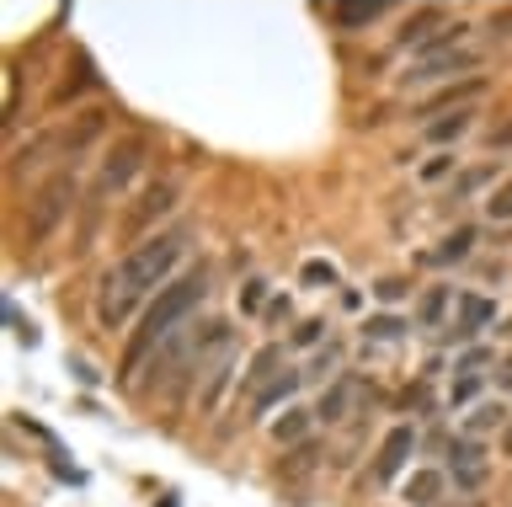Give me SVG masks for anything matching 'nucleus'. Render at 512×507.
I'll list each match as a JSON object with an SVG mask.
<instances>
[{
  "mask_svg": "<svg viewBox=\"0 0 512 507\" xmlns=\"http://www.w3.org/2000/svg\"><path fill=\"white\" fill-rule=\"evenodd\" d=\"M448 171H454V155H432V161L422 166V182H443Z\"/></svg>",
  "mask_w": 512,
  "mask_h": 507,
  "instance_id": "a878e982",
  "label": "nucleus"
},
{
  "mask_svg": "<svg viewBox=\"0 0 512 507\" xmlns=\"http://www.w3.org/2000/svg\"><path fill=\"white\" fill-rule=\"evenodd\" d=\"M496 321V305L486 294H459V315H454V337L459 342H470V337H480Z\"/></svg>",
  "mask_w": 512,
  "mask_h": 507,
  "instance_id": "9d476101",
  "label": "nucleus"
},
{
  "mask_svg": "<svg viewBox=\"0 0 512 507\" xmlns=\"http://www.w3.org/2000/svg\"><path fill=\"white\" fill-rule=\"evenodd\" d=\"M448 481L459 491H480L491 481V465H486V443L480 438H459L448 443Z\"/></svg>",
  "mask_w": 512,
  "mask_h": 507,
  "instance_id": "39448f33",
  "label": "nucleus"
},
{
  "mask_svg": "<svg viewBox=\"0 0 512 507\" xmlns=\"http://www.w3.org/2000/svg\"><path fill=\"white\" fill-rule=\"evenodd\" d=\"M144 166V139H118L102 161V193H123Z\"/></svg>",
  "mask_w": 512,
  "mask_h": 507,
  "instance_id": "423d86ee",
  "label": "nucleus"
},
{
  "mask_svg": "<svg viewBox=\"0 0 512 507\" xmlns=\"http://www.w3.org/2000/svg\"><path fill=\"white\" fill-rule=\"evenodd\" d=\"M512 417H507V406L502 401H480L470 417H464V438H486V433H496V427H507Z\"/></svg>",
  "mask_w": 512,
  "mask_h": 507,
  "instance_id": "dca6fc26",
  "label": "nucleus"
},
{
  "mask_svg": "<svg viewBox=\"0 0 512 507\" xmlns=\"http://www.w3.org/2000/svg\"><path fill=\"white\" fill-rule=\"evenodd\" d=\"M464 507H475V502H464Z\"/></svg>",
  "mask_w": 512,
  "mask_h": 507,
  "instance_id": "72a5a7b5",
  "label": "nucleus"
},
{
  "mask_svg": "<svg viewBox=\"0 0 512 507\" xmlns=\"http://www.w3.org/2000/svg\"><path fill=\"white\" fill-rule=\"evenodd\" d=\"M70 203H75V177H70V171L48 177L38 193H32V214H27V235H32V241H48V235L64 225Z\"/></svg>",
  "mask_w": 512,
  "mask_h": 507,
  "instance_id": "7ed1b4c3",
  "label": "nucleus"
},
{
  "mask_svg": "<svg viewBox=\"0 0 512 507\" xmlns=\"http://www.w3.org/2000/svg\"><path fill=\"white\" fill-rule=\"evenodd\" d=\"M278 369H288V347H278V342H267L262 353H256L251 363H246V379H240V390L246 395H262L272 379H278Z\"/></svg>",
  "mask_w": 512,
  "mask_h": 507,
  "instance_id": "1a4fd4ad",
  "label": "nucleus"
},
{
  "mask_svg": "<svg viewBox=\"0 0 512 507\" xmlns=\"http://www.w3.org/2000/svg\"><path fill=\"white\" fill-rule=\"evenodd\" d=\"M486 182H496V166H475V171H464V177L454 182V193H459V198H470V193H480Z\"/></svg>",
  "mask_w": 512,
  "mask_h": 507,
  "instance_id": "4be33fe9",
  "label": "nucleus"
},
{
  "mask_svg": "<svg viewBox=\"0 0 512 507\" xmlns=\"http://www.w3.org/2000/svg\"><path fill=\"white\" fill-rule=\"evenodd\" d=\"M310 417H315V411H304V406H288L283 417L272 422V438H278V443H299L304 433H310Z\"/></svg>",
  "mask_w": 512,
  "mask_h": 507,
  "instance_id": "6ab92c4d",
  "label": "nucleus"
},
{
  "mask_svg": "<svg viewBox=\"0 0 512 507\" xmlns=\"http://www.w3.org/2000/svg\"><path fill=\"white\" fill-rule=\"evenodd\" d=\"M182 251H187V230L144 235L139 246H128V257L107 273L102 299H96V315H102V326H123L128 315H134L155 289L176 283L171 273H176V262H182Z\"/></svg>",
  "mask_w": 512,
  "mask_h": 507,
  "instance_id": "f257e3e1",
  "label": "nucleus"
},
{
  "mask_svg": "<svg viewBox=\"0 0 512 507\" xmlns=\"http://www.w3.org/2000/svg\"><path fill=\"white\" fill-rule=\"evenodd\" d=\"M496 385H502V390H512V353L502 358V369H496Z\"/></svg>",
  "mask_w": 512,
  "mask_h": 507,
  "instance_id": "c756f323",
  "label": "nucleus"
},
{
  "mask_svg": "<svg viewBox=\"0 0 512 507\" xmlns=\"http://www.w3.org/2000/svg\"><path fill=\"white\" fill-rule=\"evenodd\" d=\"M262 299H267V283H262V278H251L246 289H240V310L256 315V310H262Z\"/></svg>",
  "mask_w": 512,
  "mask_h": 507,
  "instance_id": "b1692460",
  "label": "nucleus"
},
{
  "mask_svg": "<svg viewBox=\"0 0 512 507\" xmlns=\"http://www.w3.org/2000/svg\"><path fill=\"white\" fill-rule=\"evenodd\" d=\"M171 209H176V187H171V182H155V187H144V198L134 203L128 225H134V230H150L155 219H166Z\"/></svg>",
  "mask_w": 512,
  "mask_h": 507,
  "instance_id": "9b49d317",
  "label": "nucleus"
},
{
  "mask_svg": "<svg viewBox=\"0 0 512 507\" xmlns=\"http://www.w3.org/2000/svg\"><path fill=\"white\" fill-rule=\"evenodd\" d=\"M358 395H363V379L358 374H342L336 385L320 395V406H315V422H326V427H336V422H347L352 417V406H358Z\"/></svg>",
  "mask_w": 512,
  "mask_h": 507,
  "instance_id": "6e6552de",
  "label": "nucleus"
},
{
  "mask_svg": "<svg viewBox=\"0 0 512 507\" xmlns=\"http://www.w3.org/2000/svg\"><path fill=\"white\" fill-rule=\"evenodd\" d=\"M320 369H336V347H326V353L315 358V374H320ZM315 374H310V379H315Z\"/></svg>",
  "mask_w": 512,
  "mask_h": 507,
  "instance_id": "7c9ffc66",
  "label": "nucleus"
},
{
  "mask_svg": "<svg viewBox=\"0 0 512 507\" xmlns=\"http://www.w3.org/2000/svg\"><path fill=\"white\" fill-rule=\"evenodd\" d=\"M203 299H208V273H203V267H198V273H187V278H176V283H166V289L155 294V305L144 310L134 342H128V369H134L144 353H160V347L176 337V326H182Z\"/></svg>",
  "mask_w": 512,
  "mask_h": 507,
  "instance_id": "f03ea898",
  "label": "nucleus"
},
{
  "mask_svg": "<svg viewBox=\"0 0 512 507\" xmlns=\"http://www.w3.org/2000/svg\"><path fill=\"white\" fill-rule=\"evenodd\" d=\"M486 219H491V225H507V219H512V177H502L486 193Z\"/></svg>",
  "mask_w": 512,
  "mask_h": 507,
  "instance_id": "aec40b11",
  "label": "nucleus"
},
{
  "mask_svg": "<svg viewBox=\"0 0 512 507\" xmlns=\"http://www.w3.org/2000/svg\"><path fill=\"white\" fill-rule=\"evenodd\" d=\"M470 251H475V225H459L454 235H443L438 251H427L422 262H427V267H448V262H464Z\"/></svg>",
  "mask_w": 512,
  "mask_h": 507,
  "instance_id": "4468645a",
  "label": "nucleus"
},
{
  "mask_svg": "<svg viewBox=\"0 0 512 507\" xmlns=\"http://www.w3.org/2000/svg\"><path fill=\"white\" fill-rule=\"evenodd\" d=\"M448 305H454V289H448V283H432V289L416 299V326H438L448 315Z\"/></svg>",
  "mask_w": 512,
  "mask_h": 507,
  "instance_id": "f3484780",
  "label": "nucleus"
},
{
  "mask_svg": "<svg viewBox=\"0 0 512 507\" xmlns=\"http://www.w3.org/2000/svg\"><path fill=\"white\" fill-rule=\"evenodd\" d=\"M384 17V6L374 0V6H331V27H342V33H352V27H374Z\"/></svg>",
  "mask_w": 512,
  "mask_h": 507,
  "instance_id": "a211bd4d",
  "label": "nucleus"
},
{
  "mask_svg": "<svg viewBox=\"0 0 512 507\" xmlns=\"http://www.w3.org/2000/svg\"><path fill=\"white\" fill-rule=\"evenodd\" d=\"M299 385H304V374H299V369H283V374L272 379V385H267L262 395H251V411H256V417H267L272 406L294 401V390H299Z\"/></svg>",
  "mask_w": 512,
  "mask_h": 507,
  "instance_id": "2eb2a0df",
  "label": "nucleus"
},
{
  "mask_svg": "<svg viewBox=\"0 0 512 507\" xmlns=\"http://www.w3.org/2000/svg\"><path fill=\"white\" fill-rule=\"evenodd\" d=\"M480 59H486V54H480L470 38H464V43H448V49H432V54H416L411 70H406V86H438V81H448V75L475 70Z\"/></svg>",
  "mask_w": 512,
  "mask_h": 507,
  "instance_id": "20e7f679",
  "label": "nucleus"
},
{
  "mask_svg": "<svg viewBox=\"0 0 512 507\" xmlns=\"http://www.w3.org/2000/svg\"><path fill=\"white\" fill-rule=\"evenodd\" d=\"M374 294H379V299H400V294H406V283H400V278H384Z\"/></svg>",
  "mask_w": 512,
  "mask_h": 507,
  "instance_id": "c85d7f7f",
  "label": "nucleus"
},
{
  "mask_svg": "<svg viewBox=\"0 0 512 507\" xmlns=\"http://www.w3.org/2000/svg\"><path fill=\"white\" fill-rule=\"evenodd\" d=\"M470 129H475V107H448V113H438L422 129V139L427 145H454V139H464Z\"/></svg>",
  "mask_w": 512,
  "mask_h": 507,
  "instance_id": "f8f14e48",
  "label": "nucleus"
},
{
  "mask_svg": "<svg viewBox=\"0 0 512 507\" xmlns=\"http://www.w3.org/2000/svg\"><path fill=\"white\" fill-rule=\"evenodd\" d=\"M416 454V427H390V433H384V443L374 449V481H395L400 470H406V459Z\"/></svg>",
  "mask_w": 512,
  "mask_h": 507,
  "instance_id": "0eeeda50",
  "label": "nucleus"
},
{
  "mask_svg": "<svg viewBox=\"0 0 512 507\" xmlns=\"http://www.w3.org/2000/svg\"><path fill=\"white\" fill-rule=\"evenodd\" d=\"M486 363H491V353H486V347H475V353H464V358H459V369H454V374H475V369H486Z\"/></svg>",
  "mask_w": 512,
  "mask_h": 507,
  "instance_id": "cd10ccee",
  "label": "nucleus"
},
{
  "mask_svg": "<svg viewBox=\"0 0 512 507\" xmlns=\"http://www.w3.org/2000/svg\"><path fill=\"white\" fill-rule=\"evenodd\" d=\"M443 491H448V470H416L406 481V502L411 507H438Z\"/></svg>",
  "mask_w": 512,
  "mask_h": 507,
  "instance_id": "ddd939ff",
  "label": "nucleus"
},
{
  "mask_svg": "<svg viewBox=\"0 0 512 507\" xmlns=\"http://www.w3.org/2000/svg\"><path fill=\"white\" fill-rule=\"evenodd\" d=\"M507 454H512V422H507Z\"/></svg>",
  "mask_w": 512,
  "mask_h": 507,
  "instance_id": "473e14b6",
  "label": "nucleus"
},
{
  "mask_svg": "<svg viewBox=\"0 0 512 507\" xmlns=\"http://www.w3.org/2000/svg\"><path fill=\"white\" fill-rule=\"evenodd\" d=\"M502 337H512V315H507V321H502Z\"/></svg>",
  "mask_w": 512,
  "mask_h": 507,
  "instance_id": "2f4dec72",
  "label": "nucleus"
},
{
  "mask_svg": "<svg viewBox=\"0 0 512 507\" xmlns=\"http://www.w3.org/2000/svg\"><path fill=\"white\" fill-rule=\"evenodd\" d=\"M310 289H320V283H336V267L331 262H304V273H299Z\"/></svg>",
  "mask_w": 512,
  "mask_h": 507,
  "instance_id": "393cba45",
  "label": "nucleus"
},
{
  "mask_svg": "<svg viewBox=\"0 0 512 507\" xmlns=\"http://www.w3.org/2000/svg\"><path fill=\"white\" fill-rule=\"evenodd\" d=\"M400 331H406V321H395V315H374V321H363V337L368 342H395Z\"/></svg>",
  "mask_w": 512,
  "mask_h": 507,
  "instance_id": "412c9836",
  "label": "nucleus"
},
{
  "mask_svg": "<svg viewBox=\"0 0 512 507\" xmlns=\"http://www.w3.org/2000/svg\"><path fill=\"white\" fill-rule=\"evenodd\" d=\"M480 395V374H454V390H448V401L454 406H470Z\"/></svg>",
  "mask_w": 512,
  "mask_h": 507,
  "instance_id": "5701e85b",
  "label": "nucleus"
},
{
  "mask_svg": "<svg viewBox=\"0 0 512 507\" xmlns=\"http://www.w3.org/2000/svg\"><path fill=\"white\" fill-rule=\"evenodd\" d=\"M320 337H326V321H304V326L294 331V347H315Z\"/></svg>",
  "mask_w": 512,
  "mask_h": 507,
  "instance_id": "bb28decb",
  "label": "nucleus"
}]
</instances>
